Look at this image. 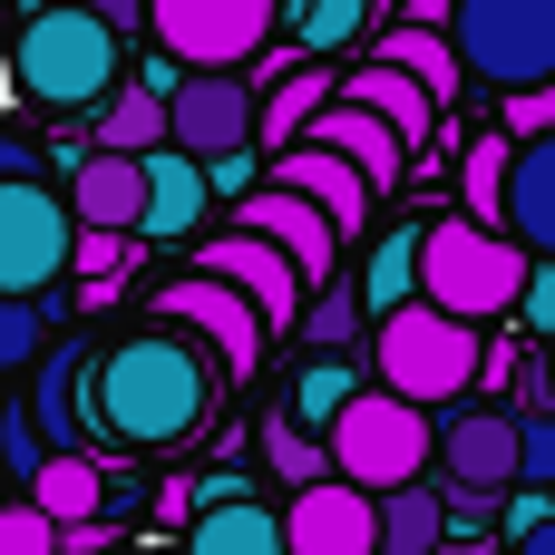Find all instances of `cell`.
<instances>
[{
  "label": "cell",
  "instance_id": "cell-1",
  "mask_svg": "<svg viewBox=\"0 0 555 555\" xmlns=\"http://www.w3.org/2000/svg\"><path fill=\"white\" fill-rule=\"evenodd\" d=\"M78 420H88V439H117V449H185L215 420V361L185 332L146 322V332H127L88 361Z\"/></svg>",
  "mask_w": 555,
  "mask_h": 555
},
{
  "label": "cell",
  "instance_id": "cell-2",
  "mask_svg": "<svg viewBox=\"0 0 555 555\" xmlns=\"http://www.w3.org/2000/svg\"><path fill=\"white\" fill-rule=\"evenodd\" d=\"M0 68H10V88H20L29 107L88 117V107L127 78V39L98 29L78 0H49V10H20V20L0 29Z\"/></svg>",
  "mask_w": 555,
  "mask_h": 555
},
{
  "label": "cell",
  "instance_id": "cell-3",
  "mask_svg": "<svg viewBox=\"0 0 555 555\" xmlns=\"http://www.w3.org/2000/svg\"><path fill=\"white\" fill-rule=\"evenodd\" d=\"M517 283H527V254H517L498 224H468V215L420 224V302H429V312L488 332V322L517 312Z\"/></svg>",
  "mask_w": 555,
  "mask_h": 555
},
{
  "label": "cell",
  "instance_id": "cell-4",
  "mask_svg": "<svg viewBox=\"0 0 555 555\" xmlns=\"http://www.w3.org/2000/svg\"><path fill=\"white\" fill-rule=\"evenodd\" d=\"M478 332L468 322H449V312H429V302H400V312H380L371 322V390H390V400H410V410H449V400H468L478 390Z\"/></svg>",
  "mask_w": 555,
  "mask_h": 555
},
{
  "label": "cell",
  "instance_id": "cell-5",
  "mask_svg": "<svg viewBox=\"0 0 555 555\" xmlns=\"http://www.w3.org/2000/svg\"><path fill=\"white\" fill-rule=\"evenodd\" d=\"M439 39H449V59H459L468 88L517 98V88H546L555 78V0H449Z\"/></svg>",
  "mask_w": 555,
  "mask_h": 555
},
{
  "label": "cell",
  "instance_id": "cell-6",
  "mask_svg": "<svg viewBox=\"0 0 555 555\" xmlns=\"http://www.w3.org/2000/svg\"><path fill=\"white\" fill-rule=\"evenodd\" d=\"M429 439H439L429 410H410V400H390V390H351V400L332 410V429H322V468H332L341 488L380 498V488L429 478Z\"/></svg>",
  "mask_w": 555,
  "mask_h": 555
},
{
  "label": "cell",
  "instance_id": "cell-7",
  "mask_svg": "<svg viewBox=\"0 0 555 555\" xmlns=\"http://www.w3.org/2000/svg\"><path fill=\"white\" fill-rule=\"evenodd\" d=\"M283 29V0H146V39L176 68H244Z\"/></svg>",
  "mask_w": 555,
  "mask_h": 555
},
{
  "label": "cell",
  "instance_id": "cell-8",
  "mask_svg": "<svg viewBox=\"0 0 555 555\" xmlns=\"http://www.w3.org/2000/svg\"><path fill=\"white\" fill-rule=\"evenodd\" d=\"M68 205H59V185H39V176H0V293H20V302H39L59 273H68Z\"/></svg>",
  "mask_w": 555,
  "mask_h": 555
},
{
  "label": "cell",
  "instance_id": "cell-9",
  "mask_svg": "<svg viewBox=\"0 0 555 555\" xmlns=\"http://www.w3.org/2000/svg\"><path fill=\"white\" fill-rule=\"evenodd\" d=\"M156 322L166 332H185L215 371H234V380H254V361H263V322H254V302L244 293H224V283H205V273H176L166 293H156Z\"/></svg>",
  "mask_w": 555,
  "mask_h": 555
},
{
  "label": "cell",
  "instance_id": "cell-10",
  "mask_svg": "<svg viewBox=\"0 0 555 555\" xmlns=\"http://www.w3.org/2000/svg\"><path fill=\"white\" fill-rule=\"evenodd\" d=\"M166 146L176 156H224V146H254V88L244 68H176L166 88Z\"/></svg>",
  "mask_w": 555,
  "mask_h": 555
},
{
  "label": "cell",
  "instance_id": "cell-11",
  "mask_svg": "<svg viewBox=\"0 0 555 555\" xmlns=\"http://www.w3.org/2000/svg\"><path fill=\"white\" fill-rule=\"evenodd\" d=\"M429 459L449 468L459 498H488V507H498V498L517 488V410H507V400H468L459 420H439Z\"/></svg>",
  "mask_w": 555,
  "mask_h": 555
},
{
  "label": "cell",
  "instance_id": "cell-12",
  "mask_svg": "<svg viewBox=\"0 0 555 555\" xmlns=\"http://www.w3.org/2000/svg\"><path fill=\"white\" fill-rule=\"evenodd\" d=\"M195 273H205V283H224V293H244V302H254V322H263L273 341L293 332V312H302V293H312V283H302L263 234H215V244H195Z\"/></svg>",
  "mask_w": 555,
  "mask_h": 555
},
{
  "label": "cell",
  "instance_id": "cell-13",
  "mask_svg": "<svg viewBox=\"0 0 555 555\" xmlns=\"http://www.w3.org/2000/svg\"><path fill=\"white\" fill-rule=\"evenodd\" d=\"M88 361H98V341H39V361H29V400H20V420L39 429L49 459H98V439H88V420H78V380H88Z\"/></svg>",
  "mask_w": 555,
  "mask_h": 555
},
{
  "label": "cell",
  "instance_id": "cell-14",
  "mask_svg": "<svg viewBox=\"0 0 555 555\" xmlns=\"http://www.w3.org/2000/svg\"><path fill=\"white\" fill-rule=\"evenodd\" d=\"M263 185L302 195V205H312V215H322V224H332L341 244H361V234H371V205H380V195H371V185H361V176H351V166H341L332 146H312V137L273 146V176H263Z\"/></svg>",
  "mask_w": 555,
  "mask_h": 555
},
{
  "label": "cell",
  "instance_id": "cell-15",
  "mask_svg": "<svg viewBox=\"0 0 555 555\" xmlns=\"http://www.w3.org/2000/svg\"><path fill=\"white\" fill-rule=\"evenodd\" d=\"M273 527H283V555H380L371 498H361V488H341V478L293 488V507H273Z\"/></svg>",
  "mask_w": 555,
  "mask_h": 555
},
{
  "label": "cell",
  "instance_id": "cell-16",
  "mask_svg": "<svg viewBox=\"0 0 555 555\" xmlns=\"http://www.w3.org/2000/svg\"><path fill=\"white\" fill-rule=\"evenodd\" d=\"M498 234H507L527 263H555V127H546V137H507Z\"/></svg>",
  "mask_w": 555,
  "mask_h": 555
},
{
  "label": "cell",
  "instance_id": "cell-17",
  "mask_svg": "<svg viewBox=\"0 0 555 555\" xmlns=\"http://www.w3.org/2000/svg\"><path fill=\"white\" fill-rule=\"evenodd\" d=\"M205 205L215 195H205V166L195 156H176V146H146L137 156V224H127L137 244H185L205 224Z\"/></svg>",
  "mask_w": 555,
  "mask_h": 555
},
{
  "label": "cell",
  "instance_id": "cell-18",
  "mask_svg": "<svg viewBox=\"0 0 555 555\" xmlns=\"http://www.w3.org/2000/svg\"><path fill=\"white\" fill-rule=\"evenodd\" d=\"M234 234H263L302 283H332V254H341V234L302 205V195H283V185H254L244 195V215H234Z\"/></svg>",
  "mask_w": 555,
  "mask_h": 555
},
{
  "label": "cell",
  "instance_id": "cell-19",
  "mask_svg": "<svg viewBox=\"0 0 555 555\" xmlns=\"http://www.w3.org/2000/svg\"><path fill=\"white\" fill-rule=\"evenodd\" d=\"M332 98H341V107H361V117H380V127H390L400 146H420V137H429V127L449 117V107H439V98H429L420 78H400V68H380V59L341 68V78H332Z\"/></svg>",
  "mask_w": 555,
  "mask_h": 555
},
{
  "label": "cell",
  "instance_id": "cell-20",
  "mask_svg": "<svg viewBox=\"0 0 555 555\" xmlns=\"http://www.w3.org/2000/svg\"><path fill=\"white\" fill-rule=\"evenodd\" d=\"M302 137H312V146H332V156H341V166H351V176H361L371 195H390V185L410 176V146H400V137H390L380 117L341 107V98H332V107H312V127H302Z\"/></svg>",
  "mask_w": 555,
  "mask_h": 555
},
{
  "label": "cell",
  "instance_id": "cell-21",
  "mask_svg": "<svg viewBox=\"0 0 555 555\" xmlns=\"http://www.w3.org/2000/svg\"><path fill=\"white\" fill-rule=\"evenodd\" d=\"M68 224H88V234H127L137 224V156H107V146H88L78 166H68Z\"/></svg>",
  "mask_w": 555,
  "mask_h": 555
},
{
  "label": "cell",
  "instance_id": "cell-22",
  "mask_svg": "<svg viewBox=\"0 0 555 555\" xmlns=\"http://www.w3.org/2000/svg\"><path fill=\"white\" fill-rule=\"evenodd\" d=\"M371 527H380V555H439L449 546V507H439L429 478L380 488V498H371Z\"/></svg>",
  "mask_w": 555,
  "mask_h": 555
},
{
  "label": "cell",
  "instance_id": "cell-23",
  "mask_svg": "<svg viewBox=\"0 0 555 555\" xmlns=\"http://www.w3.org/2000/svg\"><path fill=\"white\" fill-rule=\"evenodd\" d=\"M312 107H332V59H302L254 98V146H293L312 127Z\"/></svg>",
  "mask_w": 555,
  "mask_h": 555
},
{
  "label": "cell",
  "instance_id": "cell-24",
  "mask_svg": "<svg viewBox=\"0 0 555 555\" xmlns=\"http://www.w3.org/2000/svg\"><path fill=\"white\" fill-rule=\"evenodd\" d=\"M351 302L380 322V312H400V302H420V224H390L371 254H361V283H351Z\"/></svg>",
  "mask_w": 555,
  "mask_h": 555
},
{
  "label": "cell",
  "instance_id": "cell-25",
  "mask_svg": "<svg viewBox=\"0 0 555 555\" xmlns=\"http://www.w3.org/2000/svg\"><path fill=\"white\" fill-rule=\"evenodd\" d=\"M185 555H283V527H273V507L224 498V507H195L185 517Z\"/></svg>",
  "mask_w": 555,
  "mask_h": 555
},
{
  "label": "cell",
  "instance_id": "cell-26",
  "mask_svg": "<svg viewBox=\"0 0 555 555\" xmlns=\"http://www.w3.org/2000/svg\"><path fill=\"white\" fill-rule=\"evenodd\" d=\"M29 507H39L49 527L107 517V478H98V459H39V468H29Z\"/></svg>",
  "mask_w": 555,
  "mask_h": 555
},
{
  "label": "cell",
  "instance_id": "cell-27",
  "mask_svg": "<svg viewBox=\"0 0 555 555\" xmlns=\"http://www.w3.org/2000/svg\"><path fill=\"white\" fill-rule=\"evenodd\" d=\"M371 59H380V68H400V78H420V88H429V98H439V107H449V98H459V88H468V78H459V59H449V39H439V29H380V39H371Z\"/></svg>",
  "mask_w": 555,
  "mask_h": 555
},
{
  "label": "cell",
  "instance_id": "cell-28",
  "mask_svg": "<svg viewBox=\"0 0 555 555\" xmlns=\"http://www.w3.org/2000/svg\"><path fill=\"white\" fill-rule=\"evenodd\" d=\"M88 117H98V146H107V156H146V146H166V98H146V88H127V78H117Z\"/></svg>",
  "mask_w": 555,
  "mask_h": 555
},
{
  "label": "cell",
  "instance_id": "cell-29",
  "mask_svg": "<svg viewBox=\"0 0 555 555\" xmlns=\"http://www.w3.org/2000/svg\"><path fill=\"white\" fill-rule=\"evenodd\" d=\"M351 390H361V371H351V361H341V351H312V361H302V371H293V410H283V420H293V429H312V439H322V429H332V410H341V400H351Z\"/></svg>",
  "mask_w": 555,
  "mask_h": 555
},
{
  "label": "cell",
  "instance_id": "cell-30",
  "mask_svg": "<svg viewBox=\"0 0 555 555\" xmlns=\"http://www.w3.org/2000/svg\"><path fill=\"white\" fill-rule=\"evenodd\" d=\"M283 29L302 39V59H341L371 29V0H283Z\"/></svg>",
  "mask_w": 555,
  "mask_h": 555
},
{
  "label": "cell",
  "instance_id": "cell-31",
  "mask_svg": "<svg viewBox=\"0 0 555 555\" xmlns=\"http://www.w3.org/2000/svg\"><path fill=\"white\" fill-rule=\"evenodd\" d=\"M498 185H507V137L488 127V137L459 156V215H468V224H498Z\"/></svg>",
  "mask_w": 555,
  "mask_h": 555
},
{
  "label": "cell",
  "instance_id": "cell-32",
  "mask_svg": "<svg viewBox=\"0 0 555 555\" xmlns=\"http://www.w3.org/2000/svg\"><path fill=\"white\" fill-rule=\"evenodd\" d=\"M68 263H78V283H88V302H107L117 283H127V263H137V234H68Z\"/></svg>",
  "mask_w": 555,
  "mask_h": 555
},
{
  "label": "cell",
  "instance_id": "cell-33",
  "mask_svg": "<svg viewBox=\"0 0 555 555\" xmlns=\"http://www.w3.org/2000/svg\"><path fill=\"white\" fill-rule=\"evenodd\" d=\"M293 332H302L312 351H351V332H361V302H351V283H332L322 302H302V312H293Z\"/></svg>",
  "mask_w": 555,
  "mask_h": 555
},
{
  "label": "cell",
  "instance_id": "cell-34",
  "mask_svg": "<svg viewBox=\"0 0 555 555\" xmlns=\"http://www.w3.org/2000/svg\"><path fill=\"white\" fill-rule=\"evenodd\" d=\"M39 341H49V312H39V302H20V293H0V371H29V361H39Z\"/></svg>",
  "mask_w": 555,
  "mask_h": 555
},
{
  "label": "cell",
  "instance_id": "cell-35",
  "mask_svg": "<svg viewBox=\"0 0 555 555\" xmlns=\"http://www.w3.org/2000/svg\"><path fill=\"white\" fill-rule=\"evenodd\" d=\"M517 488H555V410H517Z\"/></svg>",
  "mask_w": 555,
  "mask_h": 555
},
{
  "label": "cell",
  "instance_id": "cell-36",
  "mask_svg": "<svg viewBox=\"0 0 555 555\" xmlns=\"http://www.w3.org/2000/svg\"><path fill=\"white\" fill-rule=\"evenodd\" d=\"M263 459H273V468H283L293 488L332 478V468H322V439H312V429H293V420H273V429H263Z\"/></svg>",
  "mask_w": 555,
  "mask_h": 555
},
{
  "label": "cell",
  "instance_id": "cell-37",
  "mask_svg": "<svg viewBox=\"0 0 555 555\" xmlns=\"http://www.w3.org/2000/svg\"><path fill=\"white\" fill-rule=\"evenodd\" d=\"M0 555H59V527H49L29 498H10V507H0Z\"/></svg>",
  "mask_w": 555,
  "mask_h": 555
},
{
  "label": "cell",
  "instance_id": "cell-38",
  "mask_svg": "<svg viewBox=\"0 0 555 555\" xmlns=\"http://www.w3.org/2000/svg\"><path fill=\"white\" fill-rule=\"evenodd\" d=\"M546 127H555V78L546 88H517V98L498 107V137H546Z\"/></svg>",
  "mask_w": 555,
  "mask_h": 555
},
{
  "label": "cell",
  "instance_id": "cell-39",
  "mask_svg": "<svg viewBox=\"0 0 555 555\" xmlns=\"http://www.w3.org/2000/svg\"><path fill=\"white\" fill-rule=\"evenodd\" d=\"M39 459H49V449H39V429H29V420H20V400H10V410H0V468L29 488V468H39Z\"/></svg>",
  "mask_w": 555,
  "mask_h": 555
},
{
  "label": "cell",
  "instance_id": "cell-40",
  "mask_svg": "<svg viewBox=\"0 0 555 555\" xmlns=\"http://www.w3.org/2000/svg\"><path fill=\"white\" fill-rule=\"evenodd\" d=\"M517 322L546 341L555 332V263H527V283H517Z\"/></svg>",
  "mask_w": 555,
  "mask_h": 555
},
{
  "label": "cell",
  "instance_id": "cell-41",
  "mask_svg": "<svg viewBox=\"0 0 555 555\" xmlns=\"http://www.w3.org/2000/svg\"><path fill=\"white\" fill-rule=\"evenodd\" d=\"M205 195H254V146H224V156H205Z\"/></svg>",
  "mask_w": 555,
  "mask_h": 555
},
{
  "label": "cell",
  "instance_id": "cell-42",
  "mask_svg": "<svg viewBox=\"0 0 555 555\" xmlns=\"http://www.w3.org/2000/svg\"><path fill=\"white\" fill-rule=\"evenodd\" d=\"M98 29H117V39H146V0H78Z\"/></svg>",
  "mask_w": 555,
  "mask_h": 555
},
{
  "label": "cell",
  "instance_id": "cell-43",
  "mask_svg": "<svg viewBox=\"0 0 555 555\" xmlns=\"http://www.w3.org/2000/svg\"><path fill=\"white\" fill-rule=\"evenodd\" d=\"M0 176H39V146L20 127H0Z\"/></svg>",
  "mask_w": 555,
  "mask_h": 555
},
{
  "label": "cell",
  "instance_id": "cell-44",
  "mask_svg": "<svg viewBox=\"0 0 555 555\" xmlns=\"http://www.w3.org/2000/svg\"><path fill=\"white\" fill-rule=\"evenodd\" d=\"M107 546V517H78V527H59V555H98Z\"/></svg>",
  "mask_w": 555,
  "mask_h": 555
},
{
  "label": "cell",
  "instance_id": "cell-45",
  "mask_svg": "<svg viewBox=\"0 0 555 555\" xmlns=\"http://www.w3.org/2000/svg\"><path fill=\"white\" fill-rule=\"evenodd\" d=\"M517 555H555V498H546V517H537V527H517Z\"/></svg>",
  "mask_w": 555,
  "mask_h": 555
},
{
  "label": "cell",
  "instance_id": "cell-46",
  "mask_svg": "<svg viewBox=\"0 0 555 555\" xmlns=\"http://www.w3.org/2000/svg\"><path fill=\"white\" fill-rule=\"evenodd\" d=\"M439 20H449V0H410L400 10V29H439Z\"/></svg>",
  "mask_w": 555,
  "mask_h": 555
},
{
  "label": "cell",
  "instance_id": "cell-47",
  "mask_svg": "<svg viewBox=\"0 0 555 555\" xmlns=\"http://www.w3.org/2000/svg\"><path fill=\"white\" fill-rule=\"evenodd\" d=\"M546 380H555V332H546Z\"/></svg>",
  "mask_w": 555,
  "mask_h": 555
},
{
  "label": "cell",
  "instance_id": "cell-48",
  "mask_svg": "<svg viewBox=\"0 0 555 555\" xmlns=\"http://www.w3.org/2000/svg\"><path fill=\"white\" fill-rule=\"evenodd\" d=\"M10 10H49V0H10Z\"/></svg>",
  "mask_w": 555,
  "mask_h": 555
}]
</instances>
